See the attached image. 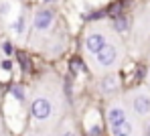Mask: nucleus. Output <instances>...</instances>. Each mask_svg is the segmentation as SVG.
<instances>
[{
    "label": "nucleus",
    "instance_id": "nucleus-11",
    "mask_svg": "<svg viewBox=\"0 0 150 136\" xmlns=\"http://www.w3.org/2000/svg\"><path fill=\"white\" fill-rule=\"evenodd\" d=\"M116 28H118V30H126V28H128V23H126L124 18H118V21H116Z\"/></svg>",
    "mask_w": 150,
    "mask_h": 136
},
{
    "label": "nucleus",
    "instance_id": "nucleus-9",
    "mask_svg": "<svg viewBox=\"0 0 150 136\" xmlns=\"http://www.w3.org/2000/svg\"><path fill=\"white\" fill-rule=\"evenodd\" d=\"M25 23H26V21H25V16L21 14V16H18V18L14 21V25H12V30H14L16 35H21V33L25 30Z\"/></svg>",
    "mask_w": 150,
    "mask_h": 136
},
{
    "label": "nucleus",
    "instance_id": "nucleus-7",
    "mask_svg": "<svg viewBox=\"0 0 150 136\" xmlns=\"http://www.w3.org/2000/svg\"><path fill=\"white\" fill-rule=\"evenodd\" d=\"M105 43H108V39H105L103 33H89V35L85 37V51L91 53V55H96Z\"/></svg>",
    "mask_w": 150,
    "mask_h": 136
},
{
    "label": "nucleus",
    "instance_id": "nucleus-12",
    "mask_svg": "<svg viewBox=\"0 0 150 136\" xmlns=\"http://www.w3.org/2000/svg\"><path fill=\"white\" fill-rule=\"evenodd\" d=\"M23 136H45L41 130H37V128H33V130H28V132H25Z\"/></svg>",
    "mask_w": 150,
    "mask_h": 136
},
{
    "label": "nucleus",
    "instance_id": "nucleus-14",
    "mask_svg": "<svg viewBox=\"0 0 150 136\" xmlns=\"http://www.w3.org/2000/svg\"><path fill=\"white\" fill-rule=\"evenodd\" d=\"M47 2H55V0H47Z\"/></svg>",
    "mask_w": 150,
    "mask_h": 136
},
{
    "label": "nucleus",
    "instance_id": "nucleus-6",
    "mask_svg": "<svg viewBox=\"0 0 150 136\" xmlns=\"http://www.w3.org/2000/svg\"><path fill=\"white\" fill-rule=\"evenodd\" d=\"M55 23V12L53 8H41L35 12V18H33V28L35 30H49Z\"/></svg>",
    "mask_w": 150,
    "mask_h": 136
},
{
    "label": "nucleus",
    "instance_id": "nucleus-10",
    "mask_svg": "<svg viewBox=\"0 0 150 136\" xmlns=\"http://www.w3.org/2000/svg\"><path fill=\"white\" fill-rule=\"evenodd\" d=\"M12 93H14V98H16V100H21L23 104H25V102H26V98H25V91H23L21 87H18V89L14 87V89H12Z\"/></svg>",
    "mask_w": 150,
    "mask_h": 136
},
{
    "label": "nucleus",
    "instance_id": "nucleus-2",
    "mask_svg": "<svg viewBox=\"0 0 150 136\" xmlns=\"http://www.w3.org/2000/svg\"><path fill=\"white\" fill-rule=\"evenodd\" d=\"M105 124L110 136H136V126L132 114L124 102L110 100L105 106Z\"/></svg>",
    "mask_w": 150,
    "mask_h": 136
},
{
    "label": "nucleus",
    "instance_id": "nucleus-1",
    "mask_svg": "<svg viewBox=\"0 0 150 136\" xmlns=\"http://www.w3.org/2000/svg\"><path fill=\"white\" fill-rule=\"evenodd\" d=\"M28 116L33 126L47 134L49 130H57L61 120L67 116V98L65 87L57 75H43L30 87V96L26 100Z\"/></svg>",
    "mask_w": 150,
    "mask_h": 136
},
{
    "label": "nucleus",
    "instance_id": "nucleus-15",
    "mask_svg": "<svg viewBox=\"0 0 150 136\" xmlns=\"http://www.w3.org/2000/svg\"><path fill=\"white\" fill-rule=\"evenodd\" d=\"M148 75H150V73H148Z\"/></svg>",
    "mask_w": 150,
    "mask_h": 136
},
{
    "label": "nucleus",
    "instance_id": "nucleus-8",
    "mask_svg": "<svg viewBox=\"0 0 150 136\" xmlns=\"http://www.w3.org/2000/svg\"><path fill=\"white\" fill-rule=\"evenodd\" d=\"M57 136H81L71 116H65L61 120V124L57 126Z\"/></svg>",
    "mask_w": 150,
    "mask_h": 136
},
{
    "label": "nucleus",
    "instance_id": "nucleus-5",
    "mask_svg": "<svg viewBox=\"0 0 150 136\" xmlns=\"http://www.w3.org/2000/svg\"><path fill=\"white\" fill-rule=\"evenodd\" d=\"M120 87H122V79H120V75L114 73V71L101 75V79L98 81V91H100V96L108 98V100H114V98L120 93Z\"/></svg>",
    "mask_w": 150,
    "mask_h": 136
},
{
    "label": "nucleus",
    "instance_id": "nucleus-3",
    "mask_svg": "<svg viewBox=\"0 0 150 136\" xmlns=\"http://www.w3.org/2000/svg\"><path fill=\"white\" fill-rule=\"evenodd\" d=\"M126 106L136 116L144 118L150 114V93L146 89H132L126 93Z\"/></svg>",
    "mask_w": 150,
    "mask_h": 136
},
{
    "label": "nucleus",
    "instance_id": "nucleus-13",
    "mask_svg": "<svg viewBox=\"0 0 150 136\" xmlns=\"http://www.w3.org/2000/svg\"><path fill=\"white\" fill-rule=\"evenodd\" d=\"M144 136H150V124L146 126V134H144Z\"/></svg>",
    "mask_w": 150,
    "mask_h": 136
},
{
    "label": "nucleus",
    "instance_id": "nucleus-4",
    "mask_svg": "<svg viewBox=\"0 0 150 136\" xmlns=\"http://www.w3.org/2000/svg\"><path fill=\"white\" fill-rule=\"evenodd\" d=\"M93 57H96V65H98V69H101V71H110V69H114V67L118 65L120 51H118L116 45L105 43V45H103Z\"/></svg>",
    "mask_w": 150,
    "mask_h": 136
}]
</instances>
